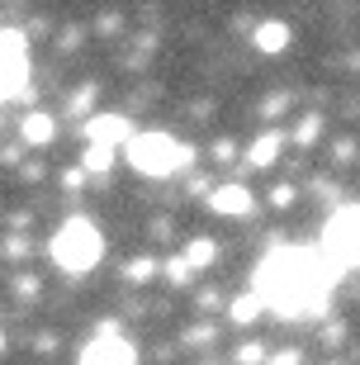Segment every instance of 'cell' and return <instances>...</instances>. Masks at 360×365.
I'll return each mask as SVG.
<instances>
[{
    "label": "cell",
    "instance_id": "cell-1",
    "mask_svg": "<svg viewBox=\"0 0 360 365\" xmlns=\"http://www.w3.org/2000/svg\"><path fill=\"white\" fill-rule=\"evenodd\" d=\"M336 280V266L322 261L318 252H299V247H275L261 266H256V294L266 299L270 309H280L284 318L294 313H322L327 289Z\"/></svg>",
    "mask_w": 360,
    "mask_h": 365
},
{
    "label": "cell",
    "instance_id": "cell-2",
    "mask_svg": "<svg viewBox=\"0 0 360 365\" xmlns=\"http://www.w3.org/2000/svg\"><path fill=\"white\" fill-rule=\"evenodd\" d=\"M100 257H105V237H100V228H95L91 218H67V223L57 228V237H53V261L67 275L95 271V266H100Z\"/></svg>",
    "mask_w": 360,
    "mask_h": 365
},
{
    "label": "cell",
    "instance_id": "cell-3",
    "mask_svg": "<svg viewBox=\"0 0 360 365\" xmlns=\"http://www.w3.org/2000/svg\"><path fill=\"white\" fill-rule=\"evenodd\" d=\"M190 157H195V148H185L166 133H143L128 143V162L143 176H171L175 166H190Z\"/></svg>",
    "mask_w": 360,
    "mask_h": 365
},
{
    "label": "cell",
    "instance_id": "cell-4",
    "mask_svg": "<svg viewBox=\"0 0 360 365\" xmlns=\"http://www.w3.org/2000/svg\"><path fill=\"white\" fill-rule=\"evenodd\" d=\"M322 252H327V261H332L336 271L360 266V204L341 209V214L327 223V232H322Z\"/></svg>",
    "mask_w": 360,
    "mask_h": 365
},
{
    "label": "cell",
    "instance_id": "cell-5",
    "mask_svg": "<svg viewBox=\"0 0 360 365\" xmlns=\"http://www.w3.org/2000/svg\"><path fill=\"white\" fill-rule=\"evenodd\" d=\"M81 365H138V356L114 327H100V337L81 351Z\"/></svg>",
    "mask_w": 360,
    "mask_h": 365
},
{
    "label": "cell",
    "instance_id": "cell-6",
    "mask_svg": "<svg viewBox=\"0 0 360 365\" xmlns=\"http://www.w3.org/2000/svg\"><path fill=\"white\" fill-rule=\"evenodd\" d=\"M29 81V53H24V34L19 29H10L5 34V95H19Z\"/></svg>",
    "mask_w": 360,
    "mask_h": 365
},
{
    "label": "cell",
    "instance_id": "cell-7",
    "mask_svg": "<svg viewBox=\"0 0 360 365\" xmlns=\"http://www.w3.org/2000/svg\"><path fill=\"white\" fill-rule=\"evenodd\" d=\"M86 138L91 143H105V148H114V143H133V123L123 119V114H95L91 123H86Z\"/></svg>",
    "mask_w": 360,
    "mask_h": 365
},
{
    "label": "cell",
    "instance_id": "cell-8",
    "mask_svg": "<svg viewBox=\"0 0 360 365\" xmlns=\"http://www.w3.org/2000/svg\"><path fill=\"white\" fill-rule=\"evenodd\" d=\"M209 209H214V214H247V209H252V195H247V185H218L214 195H209Z\"/></svg>",
    "mask_w": 360,
    "mask_h": 365
},
{
    "label": "cell",
    "instance_id": "cell-9",
    "mask_svg": "<svg viewBox=\"0 0 360 365\" xmlns=\"http://www.w3.org/2000/svg\"><path fill=\"white\" fill-rule=\"evenodd\" d=\"M289 24H284V19H270V24H256V34H252V43L256 48H261V53H284V48H289Z\"/></svg>",
    "mask_w": 360,
    "mask_h": 365
},
{
    "label": "cell",
    "instance_id": "cell-10",
    "mask_svg": "<svg viewBox=\"0 0 360 365\" xmlns=\"http://www.w3.org/2000/svg\"><path fill=\"white\" fill-rule=\"evenodd\" d=\"M280 148H284V133H261L252 148H247V166H270L280 157Z\"/></svg>",
    "mask_w": 360,
    "mask_h": 365
},
{
    "label": "cell",
    "instance_id": "cell-11",
    "mask_svg": "<svg viewBox=\"0 0 360 365\" xmlns=\"http://www.w3.org/2000/svg\"><path fill=\"white\" fill-rule=\"evenodd\" d=\"M19 133H24V143L43 148V143H53V119H48V114H24Z\"/></svg>",
    "mask_w": 360,
    "mask_h": 365
},
{
    "label": "cell",
    "instance_id": "cell-12",
    "mask_svg": "<svg viewBox=\"0 0 360 365\" xmlns=\"http://www.w3.org/2000/svg\"><path fill=\"white\" fill-rule=\"evenodd\" d=\"M214 257H218V242H209V237H195V242L185 247L190 271H204V266H214Z\"/></svg>",
    "mask_w": 360,
    "mask_h": 365
},
{
    "label": "cell",
    "instance_id": "cell-13",
    "mask_svg": "<svg viewBox=\"0 0 360 365\" xmlns=\"http://www.w3.org/2000/svg\"><path fill=\"white\" fill-rule=\"evenodd\" d=\"M261 309H266V299L256 294H242V299H232V323H252V318H261Z\"/></svg>",
    "mask_w": 360,
    "mask_h": 365
},
{
    "label": "cell",
    "instance_id": "cell-14",
    "mask_svg": "<svg viewBox=\"0 0 360 365\" xmlns=\"http://www.w3.org/2000/svg\"><path fill=\"white\" fill-rule=\"evenodd\" d=\"M81 166H86V171H95V176H100V171H109V166H114V148L91 143V148H86V157H81Z\"/></svg>",
    "mask_w": 360,
    "mask_h": 365
},
{
    "label": "cell",
    "instance_id": "cell-15",
    "mask_svg": "<svg viewBox=\"0 0 360 365\" xmlns=\"http://www.w3.org/2000/svg\"><path fill=\"white\" fill-rule=\"evenodd\" d=\"M318 123H322V119H313V114H308V119H299V128H294V143H313V138H318Z\"/></svg>",
    "mask_w": 360,
    "mask_h": 365
},
{
    "label": "cell",
    "instance_id": "cell-16",
    "mask_svg": "<svg viewBox=\"0 0 360 365\" xmlns=\"http://www.w3.org/2000/svg\"><path fill=\"white\" fill-rule=\"evenodd\" d=\"M166 275H171L175 284H185V280H190L195 271H190V261H185V257H175V261H166Z\"/></svg>",
    "mask_w": 360,
    "mask_h": 365
},
{
    "label": "cell",
    "instance_id": "cell-17",
    "mask_svg": "<svg viewBox=\"0 0 360 365\" xmlns=\"http://www.w3.org/2000/svg\"><path fill=\"white\" fill-rule=\"evenodd\" d=\"M266 361V351H261V346H252V341H247V346H237V365H261Z\"/></svg>",
    "mask_w": 360,
    "mask_h": 365
},
{
    "label": "cell",
    "instance_id": "cell-18",
    "mask_svg": "<svg viewBox=\"0 0 360 365\" xmlns=\"http://www.w3.org/2000/svg\"><path fill=\"white\" fill-rule=\"evenodd\" d=\"M152 271H157V261H133V266H128V280H152Z\"/></svg>",
    "mask_w": 360,
    "mask_h": 365
},
{
    "label": "cell",
    "instance_id": "cell-19",
    "mask_svg": "<svg viewBox=\"0 0 360 365\" xmlns=\"http://www.w3.org/2000/svg\"><path fill=\"white\" fill-rule=\"evenodd\" d=\"M270 200H275V204H289L294 200V185H275V195H270Z\"/></svg>",
    "mask_w": 360,
    "mask_h": 365
},
{
    "label": "cell",
    "instance_id": "cell-20",
    "mask_svg": "<svg viewBox=\"0 0 360 365\" xmlns=\"http://www.w3.org/2000/svg\"><path fill=\"white\" fill-rule=\"evenodd\" d=\"M294 361H299V356H294V351H284V356H275V361H266V365H294Z\"/></svg>",
    "mask_w": 360,
    "mask_h": 365
}]
</instances>
